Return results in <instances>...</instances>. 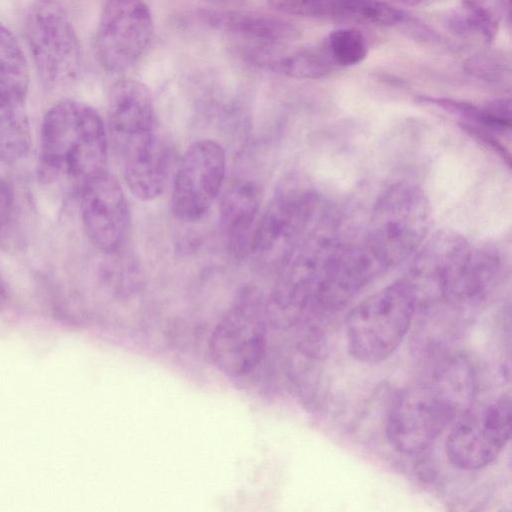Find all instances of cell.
<instances>
[{
	"label": "cell",
	"mask_w": 512,
	"mask_h": 512,
	"mask_svg": "<svg viewBox=\"0 0 512 512\" xmlns=\"http://www.w3.org/2000/svg\"><path fill=\"white\" fill-rule=\"evenodd\" d=\"M108 136L130 191L143 201L157 198L166 185L169 151L144 83L124 78L112 86Z\"/></svg>",
	"instance_id": "cell-1"
},
{
	"label": "cell",
	"mask_w": 512,
	"mask_h": 512,
	"mask_svg": "<svg viewBox=\"0 0 512 512\" xmlns=\"http://www.w3.org/2000/svg\"><path fill=\"white\" fill-rule=\"evenodd\" d=\"M108 135L98 112L77 100H63L45 114L40 133L39 164L45 179L79 191L106 171Z\"/></svg>",
	"instance_id": "cell-2"
},
{
	"label": "cell",
	"mask_w": 512,
	"mask_h": 512,
	"mask_svg": "<svg viewBox=\"0 0 512 512\" xmlns=\"http://www.w3.org/2000/svg\"><path fill=\"white\" fill-rule=\"evenodd\" d=\"M419 294L410 279H403L371 294L346 318L350 355L375 364L391 356L404 340L414 317Z\"/></svg>",
	"instance_id": "cell-3"
},
{
	"label": "cell",
	"mask_w": 512,
	"mask_h": 512,
	"mask_svg": "<svg viewBox=\"0 0 512 512\" xmlns=\"http://www.w3.org/2000/svg\"><path fill=\"white\" fill-rule=\"evenodd\" d=\"M430 226V207L414 185H392L375 203L366 247L381 268L409 257L424 241Z\"/></svg>",
	"instance_id": "cell-4"
},
{
	"label": "cell",
	"mask_w": 512,
	"mask_h": 512,
	"mask_svg": "<svg viewBox=\"0 0 512 512\" xmlns=\"http://www.w3.org/2000/svg\"><path fill=\"white\" fill-rule=\"evenodd\" d=\"M436 378L404 388L393 402L386 423L390 445L399 453L426 450L464 411Z\"/></svg>",
	"instance_id": "cell-5"
},
{
	"label": "cell",
	"mask_w": 512,
	"mask_h": 512,
	"mask_svg": "<svg viewBox=\"0 0 512 512\" xmlns=\"http://www.w3.org/2000/svg\"><path fill=\"white\" fill-rule=\"evenodd\" d=\"M498 268V260L491 252L449 239L436 242L422 254L415 275L432 280L450 304L464 307L486 296Z\"/></svg>",
	"instance_id": "cell-6"
},
{
	"label": "cell",
	"mask_w": 512,
	"mask_h": 512,
	"mask_svg": "<svg viewBox=\"0 0 512 512\" xmlns=\"http://www.w3.org/2000/svg\"><path fill=\"white\" fill-rule=\"evenodd\" d=\"M326 212L319 197L310 192L278 195L258 220L249 252L260 264L280 268L301 243L325 228Z\"/></svg>",
	"instance_id": "cell-7"
},
{
	"label": "cell",
	"mask_w": 512,
	"mask_h": 512,
	"mask_svg": "<svg viewBox=\"0 0 512 512\" xmlns=\"http://www.w3.org/2000/svg\"><path fill=\"white\" fill-rule=\"evenodd\" d=\"M25 34L42 82L57 88L81 68V49L68 11L60 0H37L28 10Z\"/></svg>",
	"instance_id": "cell-8"
},
{
	"label": "cell",
	"mask_w": 512,
	"mask_h": 512,
	"mask_svg": "<svg viewBox=\"0 0 512 512\" xmlns=\"http://www.w3.org/2000/svg\"><path fill=\"white\" fill-rule=\"evenodd\" d=\"M153 36L152 13L144 0H106L96 29L98 61L107 72L126 71L147 52Z\"/></svg>",
	"instance_id": "cell-9"
},
{
	"label": "cell",
	"mask_w": 512,
	"mask_h": 512,
	"mask_svg": "<svg viewBox=\"0 0 512 512\" xmlns=\"http://www.w3.org/2000/svg\"><path fill=\"white\" fill-rule=\"evenodd\" d=\"M510 436L511 399L503 395L458 417L447 437V457L461 470H478L498 457Z\"/></svg>",
	"instance_id": "cell-10"
},
{
	"label": "cell",
	"mask_w": 512,
	"mask_h": 512,
	"mask_svg": "<svg viewBox=\"0 0 512 512\" xmlns=\"http://www.w3.org/2000/svg\"><path fill=\"white\" fill-rule=\"evenodd\" d=\"M264 309L250 294L217 324L209 342L214 364L229 376L241 377L261 362L266 346Z\"/></svg>",
	"instance_id": "cell-11"
},
{
	"label": "cell",
	"mask_w": 512,
	"mask_h": 512,
	"mask_svg": "<svg viewBox=\"0 0 512 512\" xmlns=\"http://www.w3.org/2000/svg\"><path fill=\"white\" fill-rule=\"evenodd\" d=\"M223 148L203 139L191 144L180 161L172 190V210L184 222L204 216L217 197L225 176Z\"/></svg>",
	"instance_id": "cell-12"
},
{
	"label": "cell",
	"mask_w": 512,
	"mask_h": 512,
	"mask_svg": "<svg viewBox=\"0 0 512 512\" xmlns=\"http://www.w3.org/2000/svg\"><path fill=\"white\" fill-rule=\"evenodd\" d=\"M78 192L88 238L102 252H117L130 223L128 203L120 183L106 170L87 180Z\"/></svg>",
	"instance_id": "cell-13"
},
{
	"label": "cell",
	"mask_w": 512,
	"mask_h": 512,
	"mask_svg": "<svg viewBox=\"0 0 512 512\" xmlns=\"http://www.w3.org/2000/svg\"><path fill=\"white\" fill-rule=\"evenodd\" d=\"M261 204L259 187L250 180L235 179L224 190L220 223L230 253L242 256L250 251Z\"/></svg>",
	"instance_id": "cell-14"
},
{
	"label": "cell",
	"mask_w": 512,
	"mask_h": 512,
	"mask_svg": "<svg viewBox=\"0 0 512 512\" xmlns=\"http://www.w3.org/2000/svg\"><path fill=\"white\" fill-rule=\"evenodd\" d=\"M212 26L232 34L261 41L264 45H279L294 41L299 30L279 17L243 12H209L205 15Z\"/></svg>",
	"instance_id": "cell-15"
},
{
	"label": "cell",
	"mask_w": 512,
	"mask_h": 512,
	"mask_svg": "<svg viewBox=\"0 0 512 512\" xmlns=\"http://www.w3.org/2000/svg\"><path fill=\"white\" fill-rule=\"evenodd\" d=\"M28 86L26 57L13 33L0 23V98L25 103Z\"/></svg>",
	"instance_id": "cell-16"
},
{
	"label": "cell",
	"mask_w": 512,
	"mask_h": 512,
	"mask_svg": "<svg viewBox=\"0 0 512 512\" xmlns=\"http://www.w3.org/2000/svg\"><path fill=\"white\" fill-rule=\"evenodd\" d=\"M256 55L257 61L268 69L298 79H319L335 68L324 44L279 56H271L266 51L257 52Z\"/></svg>",
	"instance_id": "cell-17"
},
{
	"label": "cell",
	"mask_w": 512,
	"mask_h": 512,
	"mask_svg": "<svg viewBox=\"0 0 512 512\" xmlns=\"http://www.w3.org/2000/svg\"><path fill=\"white\" fill-rule=\"evenodd\" d=\"M31 133L25 103L0 98V160L15 163L28 153Z\"/></svg>",
	"instance_id": "cell-18"
},
{
	"label": "cell",
	"mask_w": 512,
	"mask_h": 512,
	"mask_svg": "<svg viewBox=\"0 0 512 512\" xmlns=\"http://www.w3.org/2000/svg\"><path fill=\"white\" fill-rule=\"evenodd\" d=\"M282 14L313 19L353 21L355 0H268Z\"/></svg>",
	"instance_id": "cell-19"
},
{
	"label": "cell",
	"mask_w": 512,
	"mask_h": 512,
	"mask_svg": "<svg viewBox=\"0 0 512 512\" xmlns=\"http://www.w3.org/2000/svg\"><path fill=\"white\" fill-rule=\"evenodd\" d=\"M324 46L335 66L357 65L368 54L367 40L356 28H339L332 31Z\"/></svg>",
	"instance_id": "cell-20"
},
{
	"label": "cell",
	"mask_w": 512,
	"mask_h": 512,
	"mask_svg": "<svg viewBox=\"0 0 512 512\" xmlns=\"http://www.w3.org/2000/svg\"><path fill=\"white\" fill-rule=\"evenodd\" d=\"M461 6L474 34L491 43L499 28L500 4L496 0H461Z\"/></svg>",
	"instance_id": "cell-21"
},
{
	"label": "cell",
	"mask_w": 512,
	"mask_h": 512,
	"mask_svg": "<svg viewBox=\"0 0 512 512\" xmlns=\"http://www.w3.org/2000/svg\"><path fill=\"white\" fill-rule=\"evenodd\" d=\"M465 71L471 76L487 82H504L510 79L509 62L495 53L486 52L471 56L464 63Z\"/></svg>",
	"instance_id": "cell-22"
},
{
	"label": "cell",
	"mask_w": 512,
	"mask_h": 512,
	"mask_svg": "<svg viewBox=\"0 0 512 512\" xmlns=\"http://www.w3.org/2000/svg\"><path fill=\"white\" fill-rule=\"evenodd\" d=\"M15 197L11 186L0 178V239L6 234L14 216Z\"/></svg>",
	"instance_id": "cell-23"
},
{
	"label": "cell",
	"mask_w": 512,
	"mask_h": 512,
	"mask_svg": "<svg viewBox=\"0 0 512 512\" xmlns=\"http://www.w3.org/2000/svg\"><path fill=\"white\" fill-rule=\"evenodd\" d=\"M395 2L401 3L407 6H417L421 4L424 0H393Z\"/></svg>",
	"instance_id": "cell-24"
}]
</instances>
